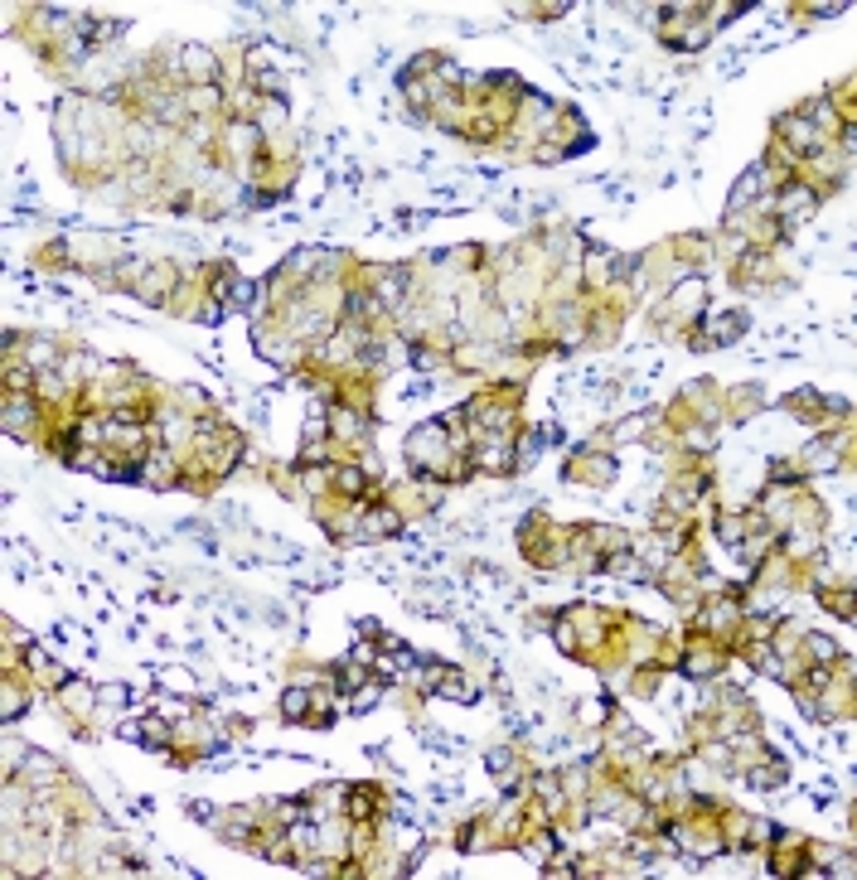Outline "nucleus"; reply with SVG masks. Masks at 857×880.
<instances>
[{
	"label": "nucleus",
	"mask_w": 857,
	"mask_h": 880,
	"mask_svg": "<svg viewBox=\"0 0 857 880\" xmlns=\"http://www.w3.org/2000/svg\"><path fill=\"white\" fill-rule=\"evenodd\" d=\"M378 696H383V687H363V692H353V711H368V706H378Z\"/></svg>",
	"instance_id": "2"
},
{
	"label": "nucleus",
	"mask_w": 857,
	"mask_h": 880,
	"mask_svg": "<svg viewBox=\"0 0 857 880\" xmlns=\"http://www.w3.org/2000/svg\"><path fill=\"white\" fill-rule=\"evenodd\" d=\"M281 706H286V716H291V721H301L305 706H310V692H305V687H291V692L281 696Z\"/></svg>",
	"instance_id": "1"
}]
</instances>
